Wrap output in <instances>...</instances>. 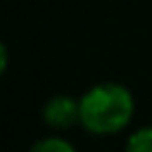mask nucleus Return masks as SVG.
Returning a JSON list of instances; mask_svg holds the SVG:
<instances>
[{
  "mask_svg": "<svg viewBox=\"0 0 152 152\" xmlns=\"http://www.w3.org/2000/svg\"><path fill=\"white\" fill-rule=\"evenodd\" d=\"M43 116L52 128H72L74 123H81V101L72 96H54L45 103Z\"/></svg>",
  "mask_w": 152,
  "mask_h": 152,
  "instance_id": "f03ea898",
  "label": "nucleus"
},
{
  "mask_svg": "<svg viewBox=\"0 0 152 152\" xmlns=\"http://www.w3.org/2000/svg\"><path fill=\"white\" fill-rule=\"evenodd\" d=\"M81 125L92 134H116L134 116V96L119 83H99L81 96Z\"/></svg>",
  "mask_w": 152,
  "mask_h": 152,
  "instance_id": "f257e3e1",
  "label": "nucleus"
},
{
  "mask_svg": "<svg viewBox=\"0 0 152 152\" xmlns=\"http://www.w3.org/2000/svg\"><path fill=\"white\" fill-rule=\"evenodd\" d=\"M7 61H9V56H7V49H5V45L0 43V76L5 74V69H7Z\"/></svg>",
  "mask_w": 152,
  "mask_h": 152,
  "instance_id": "39448f33",
  "label": "nucleus"
},
{
  "mask_svg": "<svg viewBox=\"0 0 152 152\" xmlns=\"http://www.w3.org/2000/svg\"><path fill=\"white\" fill-rule=\"evenodd\" d=\"M29 152H76V148L61 137H47L34 143V148Z\"/></svg>",
  "mask_w": 152,
  "mask_h": 152,
  "instance_id": "20e7f679",
  "label": "nucleus"
},
{
  "mask_svg": "<svg viewBox=\"0 0 152 152\" xmlns=\"http://www.w3.org/2000/svg\"><path fill=\"white\" fill-rule=\"evenodd\" d=\"M125 152H152V125L141 128L128 139Z\"/></svg>",
  "mask_w": 152,
  "mask_h": 152,
  "instance_id": "7ed1b4c3",
  "label": "nucleus"
}]
</instances>
